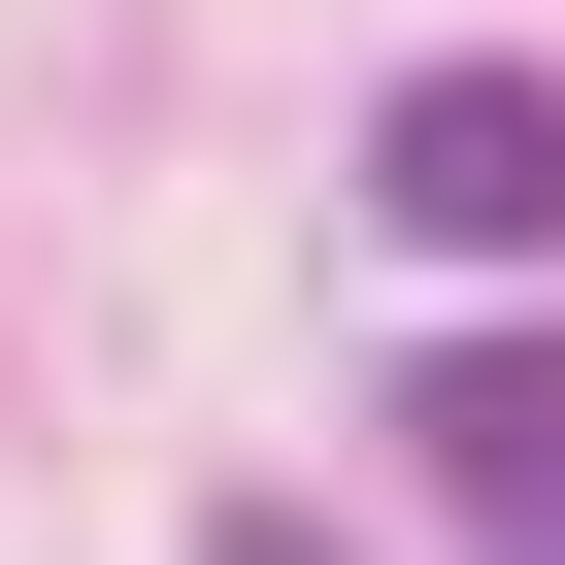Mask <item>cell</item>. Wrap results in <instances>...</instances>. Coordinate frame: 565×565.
<instances>
[{
	"instance_id": "cell-2",
	"label": "cell",
	"mask_w": 565,
	"mask_h": 565,
	"mask_svg": "<svg viewBox=\"0 0 565 565\" xmlns=\"http://www.w3.org/2000/svg\"><path fill=\"white\" fill-rule=\"evenodd\" d=\"M433 499H466V565H565V333L433 366Z\"/></svg>"
},
{
	"instance_id": "cell-1",
	"label": "cell",
	"mask_w": 565,
	"mask_h": 565,
	"mask_svg": "<svg viewBox=\"0 0 565 565\" xmlns=\"http://www.w3.org/2000/svg\"><path fill=\"white\" fill-rule=\"evenodd\" d=\"M366 200H399L433 266H532V233H565V67H399V100H366Z\"/></svg>"
},
{
	"instance_id": "cell-3",
	"label": "cell",
	"mask_w": 565,
	"mask_h": 565,
	"mask_svg": "<svg viewBox=\"0 0 565 565\" xmlns=\"http://www.w3.org/2000/svg\"><path fill=\"white\" fill-rule=\"evenodd\" d=\"M233 565H333V532H300V499H233Z\"/></svg>"
}]
</instances>
